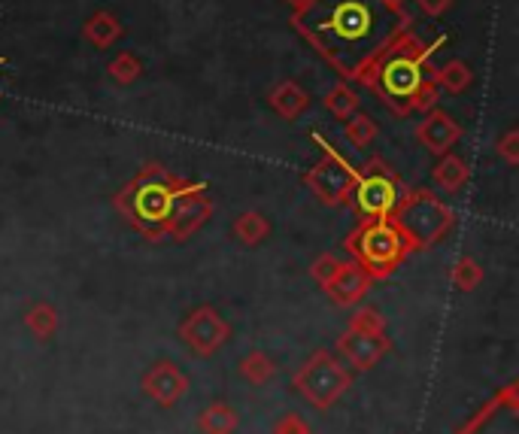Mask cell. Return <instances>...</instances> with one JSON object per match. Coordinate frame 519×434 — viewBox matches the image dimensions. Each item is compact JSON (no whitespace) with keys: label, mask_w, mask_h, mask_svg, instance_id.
<instances>
[{"label":"cell","mask_w":519,"mask_h":434,"mask_svg":"<svg viewBox=\"0 0 519 434\" xmlns=\"http://www.w3.org/2000/svg\"><path fill=\"white\" fill-rule=\"evenodd\" d=\"M292 25L343 79L368 85L380 58L410 28V16L383 0H307Z\"/></svg>","instance_id":"1"},{"label":"cell","mask_w":519,"mask_h":434,"mask_svg":"<svg viewBox=\"0 0 519 434\" xmlns=\"http://www.w3.org/2000/svg\"><path fill=\"white\" fill-rule=\"evenodd\" d=\"M447 43V37H438L435 43H422L416 34H410V28L389 46V52L380 58V64L371 73L368 89H374L383 104L398 113L407 116L413 110V95L422 85V79H428V70L435 67L431 58L435 52Z\"/></svg>","instance_id":"2"},{"label":"cell","mask_w":519,"mask_h":434,"mask_svg":"<svg viewBox=\"0 0 519 434\" xmlns=\"http://www.w3.org/2000/svg\"><path fill=\"white\" fill-rule=\"evenodd\" d=\"M177 186H180V177H173L170 170L158 164H149L119 192L116 207L140 234H146L149 240H161Z\"/></svg>","instance_id":"3"},{"label":"cell","mask_w":519,"mask_h":434,"mask_svg":"<svg viewBox=\"0 0 519 434\" xmlns=\"http://www.w3.org/2000/svg\"><path fill=\"white\" fill-rule=\"evenodd\" d=\"M343 246L374 280L389 277L410 255V243L392 219H365Z\"/></svg>","instance_id":"4"},{"label":"cell","mask_w":519,"mask_h":434,"mask_svg":"<svg viewBox=\"0 0 519 434\" xmlns=\"http://www.w3.org/2000/svg\"><path fill=\"white\" fill-rule=\"evenodd\" d=\"M389 219L398 225V231L410 243V252L441 243V237L453 228V210L428 189L404 192V198L398 201Z\"/></svg>","instance_id":"5"},{"label":"cell","mask_w":519,"mask_h":434,"mask_svg":"<svg viewBox=\"0 0 519 434\" xmlns=\"http://www.w3.org/2000/svg\"><path fill=\"white\" fill-rule=\"evenodd\" d=\"M313 143L322 149V161L307 170L304 183L310 186V192L322 204L340 207V204H346V201L353 198V186L359 180V170L350 161H343V155L322 134H313Z\"/></svg>","instance_id":"6"},{"label":"cell","mask_w":519,"mask_h":434,"mask_svg":"<svg viewBox=\"0 0 519 434\" xmlns=\"http://www.w3.org/2000/svg\"><path fill=\"white\" fill-rule=\"evenodd\" d=\"M353 386V374L346 371L331 353L325 350H316L304 365L301 371L295 374V389L313 404V407H331L346 389Z\"/></svg>","instance_id":"7"},{"label":"cell","mask_w":519,"mask_h":434,"mask_svg":"<svg viewBox=\"0 0 519 434\" xmlns=\"http://www.w3.org/2000/svg\"><path fill=\"white\" fill-rule=\"evenodd\" d=\"M353 198L362 216L368 219H389L398 201L404 198V186L383 161H371L359 170V180L353 186Z\"/></svg>","instance_id":"8"},{"label":"cell","mask_w":519,"mask_h":434,"mask_svg":"<svg viewBox=\"0 0 519 434\" xmlns=\"http://www.w3.org/2000/svg\"><path fill=\"white\" fill-rule=\"evenodd\" d=\"M210 216H213V201L207 198V186L204 183H186V180H180L177 192H173V204H170L167 222H164V237L186 240Z\"/></svg>","instance_id":"9"},{"label":"cell","mask_w":519,"mask_h":434,"mask_svg":"<svg viewBox=\"0 0 519 434\" xmlns=\"http://www.w3.org/2000/svg\"><path fill=\"white\" fill-rule=\"evenodd\" d=\"M180 337L189 343V350L198 356H213L219 346L231 337V325L222 319V313L216 307H198L192 310L183 325H180Z\"/></svg>","instance_id":"10"},{"label":"cell","mask_w":519,"mask_h":434,"mask_svg":"<svg viewBox=\"0 0 519 434\" xmlns=\"http://www.w3.org/2000/svg\"><path fill=\"white\" fill-rule=\"evenodd\" d=\"M459 434H519V425H516V392L504 389Z\"/></svg>","instance_id":"11"},{"label":"cell","mask_w":519,"mask_h":434,"mask_svg":"<svg viewBox=\"0 0 519 434\" xmlns=\"http://www.w3.org/2000/svg\"><path fill=\"white\" fill-rule=\"evenodd\" d=\"M337 353L350 362L356 371H368L389 353V340H386V334L350 328L337 340Z\"/></svg>","instance_id":"12"},{"label":"cell","mask_w":519,"mask_h":434,"mask_svg":"<svg viewBox=\"0 0 519 434\" xmlns=\"http://www.w3.org/2000/svg\"><path fill=\"white\" fill-rule=\"evenodd\" d=\"M143 389H146V395L155 401V404H161V407H173L177 404L183 395H186V389H189V377L173 365V362H155V365H149V371L143 374Z\"/></svg>","instance_id":"13"},{"label":"cell","mask_w":519,"mask_h":434,"mask_svg":"<svg viewBox=\"0 0 519 434\" xmlns=\"http://www.w3.org/2000/svg\"><path fill=\"white\" fill-rule=\"evenodd\" d=\"M371 283H374V277L359 265V262H340V268H337V274L328 280V286H325V292L331 295V301L334 304H340V307H356L359 301H365V295L371 292Z\"/></svg>","instance_id":"14"},{"label":"cell","mask_w":519,"mask_h":434,"mask_svg":"<svg viewBox=\"0 0 519 434\" xmlns=\"http://www.w3.org/2000/svg\"><path fill=\"white\" fill-rule=\"evenodd\" d=\"M416 140H419L428 152H435V155L441 158V155H447V152L462 140V125H459L450 113H444V110L435 107V110H428L425 119L419 122Z\"/></svg>","instance_id":"15"},{"label":"cell","mask_w":519,"mask_h":434,"mask_svg":"<svg viewBox=\"0 0 519 434\" xmlns=\"http://www.w3.org/2000/svg\"><path fill=\"white\" fill-rule=\"evenodd\" d=\"M428 79L435 82L438 89H447L450 95H462V92H468V85L474 82V73H471V67L465 61L453 58V61L441 64V67H431Z\"/></svg>","instance_id":"16"},{"label":"cell","mask_w":519,"mask_h":434,"mask_svg":"<svg viewBox=\"0 0 519 434\" xmlns=\"http://www.w3.org/2000/svg\"><path fill=\"white\" fill-rule=\"evenodd\" d=\"M271 107L283 116V119H298L307 107H310V98H307V92L301 89L298 82H292V79H286V82H280L277 89L271 92Z\"/></svg>","instance_id":"17"},{"label":"cell","mask_w":519,"mask_h":434,"mask_svg":"<svg viewBox=\"0 0 519 434\" xmlns=\"http://www.w3.org/2000/svg\"><path fill=\"white\" fill-rule=\"evenodd\" d=\"M82 34H85V40H89L92 46H98V49H110V46L122 37V22H119L113 13L98 10L89 22L82 25Z\"/></svg>","instance_id":"18"},{"label":"cell","mask_w":519,"mask_h":434,"mask_svg":"<svg viewBox=\"0 0 519 434\" xmlns=\"http://www.w3.org/2000/svg\"><path fill=\"white\" fill-rule=\"evenodd\" d=\"M468 164L459 158V155H441V161L435 164V170H431V180H435L438 189L444 192H459L465 183H468Z\"/></svg>","instance_id":"19"},{"label":"cell","mask_w":519,"mask_h":434,"mask_svg":"<svg viewBox=\"0 0 519 434\" xmlns=\"http://www.w3.org/2000/svg\"><path fill=\"white\" fill-rule=\"evenodd\" d=\"M237 422H240L237 410H234L231 404H225V401H213V404L198 416V428H201L204 434H234Z\"/></svg>","instance_id":"20"},{"label":"cell","mask_w":519,"mask_h":434,"mask_svg":"<svg viewBox=\"0 0 519 434\" xmlns=\"http://www.w3.org/2000/svg\"><path fill=\"white\" fill-rule=\"evenodd\" d=\"M268 234H271V222H268L262 213H255V210L237 216V222H234V237H237L243 246H258Z\"/></svg>","instance_id":"21"},{"label":"cell","mask_w":519,"mask_h":434,"mask_svg":"<svg viewBox=\"0 0 519 434\" xmlns=\"http://www.w3.org/2000/svg\"><path fill=\"white\" fill-rule=\"evenodd\" d=\"M240 374H243V380L246 383H252V386H268L271 380H274V374H277V365H274V359L268 356V353H249L243 362H240Z\"/></svg>","instance_id":"22"},{"label":"cell","mask_w":519,"mask_h":434,"mask_svg":"<svg viewBox=\"0 0 519 434\" xmlns=\"http://www.w3.org/2000/svg\"><path fill=\"white\" fill-rule=\"evenodd\" d=\"M359 95L350 82H337L334 89L325 95V107L337 116V119H350L353 113H359Z\"/></svg>","instance_id":"23"},{"label":"cell","mask_w":519,"mask_h":434,"mask_svg":"<svg viewBox=\"0 0 519 434\" xmlns=\"http://www.w3.org/2000/svg\"><path fill=\"white\" fill-rule=\"evenodd\" d=\"M25 325L34 337L40 340H49L55 331H58V310L52 304H34L28 313H25Z\"/></svg>","instance_id":"24"},{"label":"cell","mask_w":519,"mask_h":434,"mask_svg":"<svg viewBox=\"0 0 519 434\" xmlns=\"http://www.w3.org/2000/svg\"><path fill=\"white\" fill-rule=\"evenodd\" d=\"M346 140H350L356 149H368L374 140H377V125L371 116L365 113H353L350 119H346Z\"/></svg>","instance_id":"25"},{"label":"cell","mask_w":519,"mask_h":434,"mask_svg":"<svg viewBox=\"0 0 519 434\" xmlns=\"http://www.w3.org/2000/svg\"><path fill=\"white\" fill-rule=\"evenodd\" d=\"M450 277H453V286H456V289L471 292V289H477V286H480V280H483V268L474 262L471 255H462L459 262L453 265Z\"/></svg>","instance_id":"26"},{"label":"cell","mask_w":519,"mask_h":434,"mask_svg":"<svg viewBox=\"0 0 519 434\" xmlns=\"http://www.w3.org/2000/svg\"><path fill=\"white\" fill-rule=\"evenodd\" d=\"M107 73H110L119 85H131V82L143 73V64H140L137 55H131V52H119V55L110 61Z\"/></svg>","instance_id":"27"},{"label":"cell","mask_w":519,"mask_h":434,"mask_svg":"<svg viewBox=\"0 0 519 434\" xmlns=\"http://www.w3.org/2000/svg\"><path fill=\"white\" fill-rule=\"evenodd\" d=\"M438 101H441V89L431 79H422V85H419L416 95H413V110L428 113V110L438 107Z\"/></svg>","instance_id":"28"},{"label":"cell","mask_w":519,"mask_h":434,"mask_svg":"<svg viewBox=\"0 0 519 434\" xmlns=\"http://www.w3.org/2000/svg\"><path fill=\"white\" fill-rule=\"evenodd\" d=\"M350 328H359V331H374V334H386L383 328H386V322H383V316H380V310H374V307H362L356 316H353V325Z\"/></svg>","instance_id":"29"},{"label":"cell","mask_w":519,"mask_h":434,"mask_svg":"<svg viewBox=\"0 0 519 434\" xmlns=\"http://www.w3.org/2000/svg\"><path fill=\"white\" fill-rule=\"evenodd\" d=\"M337 268H340V258H334V255H328V252H325V255H319L316 262H313V277H316V283L325 289V286H328V280L337 274Z\"/></svg>","instance_id":"30"},{"label":"cell","mask_w":519,"mask_h":434,"mask_svg":"<svg viewBox=\"0 0 519 434\" xmlns=\"http://www.w3.org/2000/svg\"><path fill=\"white\" fill-rule=\"evenodd\" d=\"M495 149H498V155H501L507 164H516V161H519V131H516V128H510V131H507V134L498 140V146H495Z\"/></svg>","instance_id":"31"},{"label":"cell","mask_w":519,"mask_h":434,"mask_svg":"<svg viewBox=\"0 0 519 434\" xmlns=\"http://www.w3.org/2000/svg\"><path fill=\"white\" fill-rule=\"evenodd\" d=\"M274 434H313V428H310L298 413H286V416L277 422Z\"/></svg>","instance_id":"32"},{"label":"cell","mask_w":519,"mask_h":434,"mask_svg":"<svg viewBox=\"0 0 519 434\" xmlns=\"http://www.w3.org/2000/svg\"><path fill=\"white\" fill-rule=\"evenodd\" d=\"M416 4H419V10H422L425 16L438 19V16H444V13L450 10L453 0H416Z\"/></svg>","instance_id":"33"},{"label":"cell","mask_w":519,"mask_h":434,"mask_svg":"<svg viewBox=\"0 0 519 434\" xmlns=\"http://www.w3.org/2000/svg\"><path fill=\"white\" fill-rule=\"evenodd\" d=\"M383 4H386L389 10H395V13H404V4H407V0H383Z\"/></svg>","instance_id":"34"},{"label":"cell","mask_w":519,"mask_h":434,"mask_svg":"<svg viewBox=\"0 0 519 434\" xmlns=\"http://www.w3.org/2000/svg\"><path fill=\"white\" fill-rule=\"evenodd\" d=\"M286 4H289V7H295V10H301V7L307 4V0H286Z\"/></svg>","instance_id":"35"},{"label":"cell","mask_w":519,"mask_h":434,"mask_svg":"<svg viewBox=\"0 0 519 434\" xmlns=\"http://www.w3.org/2000/svg\"><path fill=\"white\" fill-rule=\"evenodd\" d=\"M0 64H4V58H0Z\"/></svg>","instance_id":"36"}]
</instances>
